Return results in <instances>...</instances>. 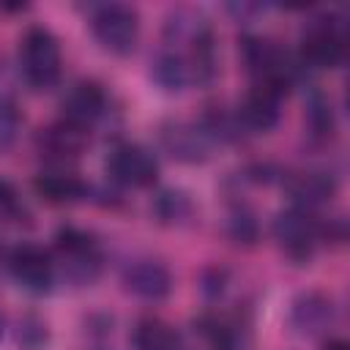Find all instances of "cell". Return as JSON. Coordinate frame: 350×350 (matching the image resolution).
I'll return each mask as SVG.
<instances>
[{
  "label": "cell",
  "instance_id": "4316f807",
  "mask_svg": "<svg viewBox=\"0 0 350 350\" xmlns=\"http://www.w3.org/2000/svg\"><path fill=\"white\" fill-rule=\"evenodd\" d=\"M323 350H350V345H347L345 339H328V342L323 345Z\"/></svg>",
  "mask_w": 350,
  "mask_h": 350
},
{
  "label": "cell",
  "instance_id": "83f0119b",
  "mask_svg": "<svg viewBox=\"0 0 350 350\" xmlns=\"http://www.w3.org/2000/svg\"><path fill=\"white\" fill-rule=\"evenodd\" d=\"M0 323H3V320H0Z\"/></svg>",
  "mask_w": 350,
  "mask_h": 350
},
{
  "label": "cell",
  "instance_id": "2e32d148",
  "mask_svg": "<svg viewBox=\"0 0 350 350\" xmlns=\"http://www.w3.org/2000/svg\"><path fill=\"white\" fill-rule=\"evenodd\" d=\"M33 189L41 200H46L52 205H71V202H79L90 194L88 180L79 178L68 167H49L44 172H38L33 180Z\"/></svg>",
  "mask_w": 350,
  "mask_h": 350
},
{
  "label": "cell",
  "instance_id": "5b68a950",
  "mask_svg": "<svg viewBox=\"0 0 350 350\" xmlns=\"http://www.w3.org/2000/svg\"><path fill=\"white\" fill-rule=\"evenodd\" d=\"M55 252H57L55 268H60V273L71 284H93L98 279L104 257L93 232L74 224H63L55 232Z\"/></svg>",
  "mask_w": 350,
  "mask_h": 350
},
{
  "label": "cell",
  "instance_id": "8fae6325",
  "mask_svg": "<svg viewBox=\"0 0 350 350\" xmlns=\"http://www.w3.org/2000/svg\"><path fill=\"white\" fill-rule=\"evenodd\" d=\"M334 320H336V304H334L331 295H325L320 290L298 293L290 304V312H287L290 328L298 336H306V339L328 334Z\"/></svg>",
  "mask_w": 350,
  "mask_h": 350
},
{
  "label": "cell",
  "instance_id": "484cf974",
  "mask_svg": "<svg viewBox=\"0 0 350 350\" xmlns=\"http://www.w3.org/2000/svg\"><path fill=\"white\" fill-rule=\"evenodd\" d=\"M227 11H230V14H235V19H238V22H249V16H252V14H257V11H262V5H249V3H241V5H238V3H230V5H227Z\"/></svg>",
  "mask_w": 350,
  "mask_h": 350
},
{
  "label": "cell",
  "instance_id": "277c9868",
  "mask_svg": "<svg viewBox=\"0 0 350 350\" xmlns=\"http://www.w3.org/2000/svg\"><path fill=\"white\" fill-rule=\"evenodd\" d=\"M347 57V25L336 14H320L301 30V66L336 68Z\"/></svg>",
  "mask_w": 350,
  "mask_h": 350
},
{
  "label": "cell",
  "instance_id": "3957f363",
  "mask_svg": "<svg viewBox=\"0 0 350 350\" xmlns=\"http://www.w3.org/2000/svg\"><path fill=\"white\" fill-rule=\"evenodd\" d=\"M88 25L98 46L109 55L126 57L139 41V14L126 3H98L88 8Z\"/></svg>",
  "mask_w": 350,
  "mask_h": 350
},
{
  "label": "cell",
  "instance_id": "44dd1931",
  "mask_svg": "<svg viewBox=\"0 0 350 350\" xmlns=\"http://www.w3.org/2000/svg\"><path fill=\"white\" fill-rule=\"evenodd\" d=\"M306 129L314 139H331L336 129L334 107L323 93H312V98L306 101Z\"/></svg>",
  "mask_w": 350,
  "mask_h": 350
},
{
  "label": "cell",
  "instance_id": "5bb4252c",
  "mask_svg": "<svg viewBox=\"0 0 350 350\" xmlns=\"http://www.w3.org/2000/svg\"><path fill=\"white\" fill-rule=\"evenodd\" d=\"M282 98H284V93H279L276 88L254 85L252 82V88L246 90V96L235 107L246 134H265V131H271L279 123V118H282Z\"/></svg>",
  "mask_w": 350,
  "mask_h": 350
},
{
  "label": "cell",
  "instance_id": "6da1fadb",
  "mask_svg": "<svg viewBox=\"0 0 350 350\" xmlns=\"http://www.w3.org/2000/svg\"><path fill=\"white\" fill-rule=\"evenodd\" d=\"M161 49H170L186 60H191L205 82L211 85L216 77V38L211 19L194 5H175L164 16L161 27Z\"/></svg>",
  "mask_w": 350,
  "mask_h": 350
},
{
  "label": "cell",
  "instance_id": "e0dca14e",
  "mask_svg": "<svg viewBox=\"0 0 350 350\" xmlns=\"http://www.w3.org/2000/svg\"><path fill=\"white\" fill-rule=\"evenodd\" d=\"M183 350H241L238 325L219 314H202L191 323V339H183Z\"/></svg>",
  "mask_w": 350,
  "mask_h": 350
},
{
  "label": "cell",
  "instance_id": "d6986e66",
  "mask_svg": "<svg viewBox=\"0 0 350 350\" xmlns=\"http://www.w3.org/2000/svg\"><path fill=\"white\" fill-rule=\"evenodd\" d=\"M153 213L161 224H183L194 213V202L183 189H161L153 200Z\"/></svg>",
  "mask_w": 350,
  "mask_h": 350
},
{
  "label": "cell",
  "instance_id": "d4e9b609",
  "mask_svg": "<svg viewBox=\"0 0 350 350\" xmlns=\"http://www.w3.org/2000/svg\"><path fill=\"white\" fill-rule=\"evenodd\" d=\"M19 71H11L5 60H0V101H14V88H16ZM22 82V79H19Z\"/></svg>",
  "mask_w": 350,
  "mask_h": 350
},
{
  "label": "cell",
  "instance_id": "52a82bcc",
  "mask_svg": "<svg viewBox=\"0 0 350 350\" xmlns=\"http://www.w3.org/2000/svg\"><path fill=\"white\" fill-rule=\"evenodd\" d=\"M107 175L112 183L126 189H148L159 178L156 156L139 142H115L107 153Z\"/></svg>",
  "mask_w": 350,
  "mask_h": 350
},
{
  "label": "cell",
  "instance_id": "603a6c76",
  "mask_svg": "<svg viewBox=\"0 0 350 350\" xmlns=\"http://www.w3.org/2000/svg\"><path fill=\"white\" fill-rule=\"evenodd\" d=\"M22 129V115L16 109V101H0V153H5Z\"/></svg>",
  "mask_w": 350,
  "mask_h": 350
},
{
  "label": "cell",
  "instance_id": "ffe728a7",
  "mask_svg": "<svg viewBox=\"0 0 350 350\" xmlns=\"http://www.w3.org/2000/svg\"><path fill=\"white\" fill-rule=\"evenodd\" d=\"M227 235L241 243V246H252L260 238V221L257 213L246 205V202H235L227 213Z\"/></svg>",
  "mask_w": 350,
  "mask_h": 350
},
{
  "label": "cell",
  "instance_id": "ba28073f",
  "mask_svg": "<svg viewBox=\"0 0 350 350\" xmlns=\"http://www.w3.org/2000/svg\"><path fill=\"white\" fill-rule=\"evenodd\" d=\"M159 142L164 148V153L180 164H202L211 159L213 150V139L205 131V126L200 120H189V118H170L161 123L159 129Z\"/></svg>",
  "mask_w": 350,
  "mask_h": 350
},
{
  "label": "cell",
  "instance_id": "8992f818",
  "mask_svg": "<svg viewBox=\"0 0 350 350\" xmlns=\"http://www.w3.org/2000/svg\"><path fill=\"white\" fill-rule=\"evenodd\" d=\"M271 232H273V241L282 249V254L298 265L309 262L314 257V249L323 243L320 219L314 216V211H306L298 205L279 211L271 221Z\"/></svg>",
  "mask_w": 350,
  "mask_h": 350
},
{
  "label": "cell",
  "instance_id": "4fadbf2b",
  "mask_svg": "<svg viewBox=\"0 0 350 350\" xmlns=\"http://www.w3.org/2000/svg\"><path fill=\"white\" fill-rule=\"evenodd\" d=\"M88 145H90V129H85L79 123H71L66 118L49 123L38 134V150L55 167H66V161L82 156Z\"/></svg>",
  "mask_w": 350,
  "mask_h": 350
},
{
  "label": "cell",
  "instance_id": "30bf717a",
  "mask_svg": "<svg viewBox=\"0 0 350 350\" xmlns=\"http://www.w3.org/2000/svg\"><path fill=\"white\" fill-rule=\"evenodd\" d=\"M120 284L126 293H131L139 301L156 304L164 301L172 290V273L164 262L153 257H134L120 271Z\"/></svg>",
  "mask_w": 350,
  "mask_h": 350
},
{
  "label": "cell",
  "instance_id": "9c48e42d",
  "mask_svg": "<svg viewBox=\"0 0 350 350\" xmlns=\"http://www.w3.org/2000/svg\"><path fill=\"white\" fill-rule=\"evenodd\" d=\"M5 265H8V273L14 276V282L33 295L49 293L55 284V276H57L52 254L33 241H22L19 246H14L8 252Z\"/></svg>",
  "mask_w": 350,
  "mask_h": 350
},
{
  "label": "cell",
  "instance_id": "7a4b0ae2",
  "mask_svg": "<svg viewBox=\"0 0 350 350\" xmlns=\"http://www.w3.org/2000/svg\"><path fill=\"white\" fill-rule=\"evenodd\" d=\"M19 79L33 90H52L63 74V52L55 33L44 25H30L16 49Z\"/></svg>",
  "mask_w": 350,
  "mask_h": 350
},
{
  "label": "cell",
  "instance_id": "cb8c5ba5",
  "mask_svg": "<svg viewBox=\"0 0 350 350\" xmlns=\"http://www.w3.org/2000/svg\"><path fill=\"white\" fill-rule=\"evenodd\" d=\"M19 216H27V211H25V205H22V200H19V194H16V189H14L8 180L0 178V219H5V221H19Z\"/></svg>",
  "mask_w": 350,
  "mask_h": 350
},
{
  "label": "cell",
  "instance_id": "7402d4cb",
  "mask_svg": "<svg viewBox=\"0 0 350 350\" xmlns=\"http://www.w3.org/2000/svg\"><path fill=\"white\" fill-rule=\"evenodd\" d=\"M46 342H49V331H46V323L41 317L25 314L16 323V345L22 350H41Z\"/></svg>",
  "mask_w": 350,
  "mask_h": 350
},
{
  "label": "cell",
  "instance_id": "9a60e30c",
  "mask_svg": "<svg viewBox=\"0 0 350 350\" xmlns=\"http://www.w3.org/2000/svg\"><path fill=\"white\" fill-rule=\"evenodd\" d=\"M282 186L287 189L293 205L314 211L336 194V175L325 167H306L298 172H284Z\"/></svg>",
  "mask_w": 350,
  "mask_h": 350
},
{
  "label": "cell",
  "instance_id": "ac0fdd59",
  "mask_svg": "<svg viewBox=\"0 0 350 350\" xmlns=\"http://www.w3.org/2000/svg\"><path fill=\"white\" fill-rule=\"evenodd\" d=\"M134 350H183V336L161 317H139L131 328Z\"/></svg>",
  "mask_w": 350,
  "mask_h": 350
},
{
  "label": "cell",
  "instance_id": "7c38bea8",
  "mask_svg": "<svg viewBox=\"0 0 350 350\" xmlns=\"http://www.w3.org/2000/svg\"><path fill=\"white\" fill-rule=\"evenodd\" d=\"M109 109V98L107 90L93 82V79H77L66 88L63 98H60V118L79 123L85 129H90L93 123H98Z\"/></svg>",
  "mask_w": 350,
  "mask_h": 350
}]
</instances>
